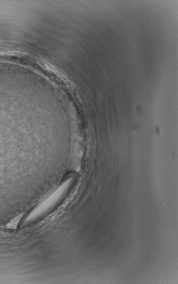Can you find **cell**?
Masks as SVG:
<instances>
[{"mask_svg":"<svg viewBox=\"0 0 178 284\" xmlns=\"http://www.w3.org/2000/svg\"><path fill=\"white\" fill-rule=\"evenodd\" d=\"M72 179H70L64 182L51 195L40 203L33 210H32L28 216L26 218L24 224H29L35 221L52 209L66 194L72 185Z\"/></svg>","mask_w":178,"mask_h":284,"instance_id":"6da1fadb","label":"cell"},{"mask_svg":"<svg viewBox=\"0 0 178 284\" xmlns=\"http://www.w3.org/2000/svg\"><path fill=\"white\" fill-rule=\"evenodd\" d=\"M22 215H19V216L17 217L15 219L12 220V221L8 223L7 224V228L9 229H16L19 224L21 219L22 218Z\"/></svg>","mask_w":178,"mask_h":284,"instance_id":"7a4b0ae2","label":"cell"}]
</instances>
